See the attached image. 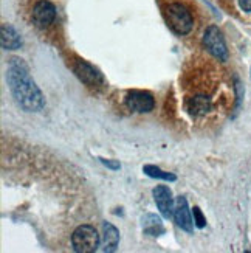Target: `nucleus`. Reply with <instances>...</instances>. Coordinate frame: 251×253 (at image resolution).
<instances>
[{
  "label": "nucleus",
  "instance_id": "1",
  "mask_svg": "<svg viewBox=\"0 0 251 253\" xmlns=\"http://www.w3.org/2000/svg\"><path fill=\"white\" fill-rule=\"evenodd\" d=\"M6 81L14 100L24 111L27 112L42 111L43 106H45L43 95L36 85L35 80L31 78L30 70L24 61L19 58H13L9 61Z\"/></svg>",
  "mask_w": 251,
  "mask_h": 253
},
{
  "label": "nucleus",
  "instance_id": "2",
  "mask_svg": "<svg viewBox=\"0 0 251 253\" xmlns=\"http://www.w3.org/2000/svg\"><path fill=\"white\" fill-rule=\"evenodd\" d=\"M166 19L171 30L180 36L188 35L194 27L191 13L181 3H171L166 8Z\"/></svg>",
  "mask_w": 251,
  "mask_h": 253
},
{
  "label": "nucleus",
  "instance_id": "3",
  "mask_svg": "<svg viewBox=\"0 0 251 253\" xmlns=\"http://www.w3.org/2000/svg\"><path fill=\"white\" fill-rule=\"evenodd\" d=\"M100 246V235L92 225H79L72 235V247L78 253H93Z\"/></svg>",
  "mask_w": 251,
  "mask_h": 253
},
{
  "label": "nucleus",
  "instance_id": "4",
  "mask_svg": "<svg viewBox=\"0 0 251 253\" xmlns=\"http://www.w3.org/2000/svg\"><path fill=\"white\" fill-rule=\"evenodd\" d=\"M203 45L215 59H219V61L228 59V48H226L225 39L222 36L220 30L217 27L211 25L206 28L205 35H203Z\"/></svg>",
  "mask_w": 251,
  "mask_h": 253
},
{
  "label": "nucleus",
  "instance_id": "5",
  "mask_svg": "<svg viewBox=\"0 0 251 253\" xmlns=\"http://www.w3.org/2000/svg\"><path fill=\"white\" fill-rule=\"evenodd\" d=\"M126 106L134 112L144 114V112H150L152 109H154L155 101H154V96L147 92L132 90V92H129L126 96Z\"/></svg>",
  "mask_w": 251,
  "mask_h": 253
},
{
  "label": "nucleus",
  "instance_id": "6",
  "mask_svg": "<svg viewBox=\"0 0 251 253\" xmlns=\"http://www.w3.org/2000/svg\"><path fill=\"white\" fill-rule=\"evenodd\" d=\"M74 73L76 76L89 87H101L104 84L103 75L98 72L93 65H90L85 61H78L74 64Z\"/></svg>",
  "mask_w": 251,
  "mask_h": 253
},
{
  "label": "nucleus",
  "instance_id": "7",
  "mask_svg": "<svg viewBox=\"0 0 251 253\" xmlns=\"http://www.w3.org/2000/svg\"><path fill=\"white\" fill-rule=\"evenodd\" d=\"M54 17H56V8L47 0H40L33 6V22L40 28L51 25L54 22Z\"/></svg>",
  "mask_w": 251,
  "mask_h": 253
},
{
  "label": "nucleus",
  "instance_id": "8",
  "mask_svg": "<svg viewBox=\"0 0 251 253\" xmlns=\"http://www.w3.org/2000/svg\"><path fill=\"white\" fill-rule=\"evenodd\" d=\"M154 199L155 204L158 207L160 213L163 214V217L169 219L171 216H174V210H176V204H174L172 199V193L168 186L165 185H160L154 190Z\"/></svg>",
  "mask_w": 251,
  "mask_h": 253
},
{
  "label": "nucleus",
  "instance_id": "9",
  "mask_svg": "<svg viewBox=\"0 0 251 253\" xmlns=\"http://www.w3.org/2000/svg\"><path fill=\"white\" fill-rule=\"evenodd\" d=\"M174 219H176L177 225L184 230V232L191 233L194 230V222L191 219V213H189V207H188V201L186 197L179 196L177 202H176V210H174Z\"/></svg>",
  "mask_w": 251,
  "mask_h": 253
},
{
  "label": "nucleus",
  "instance_id": "10",
  "mask_svg": "<svg viewBox=\"0 0 251 253\" xmlns=\"http://www.w3.org/2000/svg\"><path fill=\"white\" fill-rule=\"evenodd\" d=\"M0 42H2V47L5 50H17L22 45L19 33L8 24H3L2 30H0Z\"/></svg>",
  "mask_w": 251,
  "mask_h": 253
},
{
  "label": "nucleus",
  "instance_id": "11",
  "mask_svg": "<svg viewBox=\"0 0 251 253\" xmlns=\"http://www.w3.org/2000/svg\"><path fill=\"white\" fill-rule=\"evenodd\" d=\"M119 243V232L112 225L106 222L103 225V252H115Z\"/></svg>",
  "mask_w": 251,
  "mask_h": 253
},
{
  "label": "nucleus",
  "instance_id": "12",
  "mask_svg": "<svg viewBox=\"0 0 251 253\" xmlns=\"http://www.w3.org/2000/svg\"><path fill=\"white\" fill-rule=\"evenodd\" d=\"M143 228H144V232L150 236H160L161 233H165L161 219L155 214H146L143 217Z\"/></svg>",
  "mask_w": 251,
  "mask_h": 253
},
{
  "label": "nucleus",
  "instance_id": "13",
  "mask_svg": "<svg viewBox=\"0 0 251 253\" xmlns=\"http://www.w3.org/2000/svg\"><path fill=\"white\" fill-rule=\"evenodd\" d=\"M144 174H147L149 177H154V179H161V180H169V182H174L177 177L171 172H166L160 169L158 167H155V165H146V167L143 168Z\"/></svg>",
  "mask_w": 251,
  "mask_h": 253
},
{
  "label": "nucleus",
  "instance_id": "14",
  "mask_svg": "<svg viewBox=\"0 0 251 253\" xmlns=\"http://www.w3.org/2000/svg\"><path fill=\"white\" fill-rule=\"evenodd\" d=\"M194 222L199 228H203L206 225V219H205V216H203V213L199 207H194Z\"/></svg>",
  "mask_w": 251,
  "mask_h": 253
},
{
  "label": "nucleus",
  "instance_id": "15",
  "mask_svg": "<svg viewBox=\"0 0 251 253\" xmlns=\"http://www.w3.org/2000/svg\"><path fill=\"white\" fill-rule=\"evenodd\" d=\"M103 165H106L107 168L110 169H119V163L118 162H113V160H106V159H100Z\"/></svg>",
  "mask_w": 251,
  "mask_h": 253
},
{
  "label": "nucleus",
  "instance_id": "16",
  "mask_svg": "<svg viewBox=\"0 0 251 253\" xmlns=\"http://www.w3.org/2000/svg\"><path fill=\"white\" fill-rule=\"evenodd\" d=\"M239 6L247 13H251V0H239Z\"/></svg>",
  "mask_w": 251,
  "mask_h": 253
}]
</instances>
